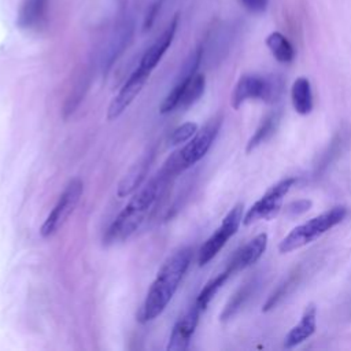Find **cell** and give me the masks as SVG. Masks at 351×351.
<instances>
[{"label": "cell", "mask_w": 351, "mask_h": 351, "mask_svg": "<svg viewBox=\"0 0 351 351\" xmlns=\"http://www.w3.org/2000/svg\"><path fill=\"white\" fill-rule=\"evenodd\" d=\"M200 313V307L195 303L182 317L177 319L166 346L167 351H184L188 348L189 341L199 324Z\"/></svg>", "instance_id": "30bf717a"}, {"label": "cell", "mask_w": 351, "mask_h": 351, "mask_svg": "<svg viewBox=\"0 0 351 351\" xmlns=\"http://www.w3.org/2000/svg\"><path fill=\"white\" fill-rule=\"evenodd\" d=\"M148 167H149V159L147 156L141 158L136 165H133L129 169V171L125 174L122 181L119 182L117 195L119 197H125V196H129L130 193H133L143 182V180L148 171Z\"/></svg>", "instance_id": "2e32d148"}, {"label": "cell", "mask_w": 351, "mask_h": 351, "mask_svg": "<svg viewBox=\"0 0 351 351\" xmlns=\"http://www.w3.org/2000/svg\"><path fill=\"white\" fill-rule=\"evenodd\" d=\"M241 3V5L248 10L250 12L254 14H259L263 12L267 8L269 0H239Z\"/></svg>", "instance_id": "cb8c5ba5"}, {"label": "cell", "mask_w": 351, "mask_h": 351, "mask_svg": "<svg viewBox=\"0 0 351 351\" xmlns=\"http://www.w3.org/2000/svg\"><path fill=\"white\" fill-rule=\"evenodd\" d=\"M229 276H232V273L225 269L222 273H219L218 276H215L214 278H211L204 287L203 289L199 292L197 298H196V304L200 307V310H206L207 306L210 304V302L213 300V298L215 296V293L218 292V289L223 285V282L229 278Z\"/></svg>", "instance_id": "ffe728a7"}, {"label": "cell", "mask_w": 351, "mask_h": 351, "mask_svg": "<svg viewBox=\"0 0 351 351\" xmlns=\"http://www.w3.org/2000/svg\"><path fill=\"white\" fill-rule=\"evenodd\" d=\"M298 278H299V271H293L281 284H278V287L267 298L266 303L263 304L262 311L266 313V311H270L271 308H274L293 289V287L298 284Z\"/></svg>", "instance_id": "44dd1931"}, {"label": "cell", "mask_w": 351, "mask_h": 351, "mask_svg": "<svg viewBox=\"0 0 351 351\" xmlns=\"http://www.w3.org/2000/svg\"><path fill=\"white\" fill-rule=\"evenodd\" d=\"M243 221V204L237 203L225 215L217 230L203 243L197 254L199 266L207 265L226 244V241L237 232Z\"/></svg>", "instance_id": "52a82bcc"}, {"label": "cell", "mask_w": 351, "mask_h": 351, "mask_svg": "<svg viewBox=\"0 0 351 351\" xmlns=\"http://www.w3.org/2000/svg\"><path fill=\"white\" fill-rule=\"evenodd\" d=\"M280 119H281V112L280 111H273V112L267 114L263 118V121L261 122V125L256 128L255 133L248 140L245 151L251 152L255 148H258L261 144L267 141L276 133V130L280 125Z\"/></svg>", "instance_id": "e0dca14e"}, {"label": "cell", "mask_w": 351, "mask_h": 351, "mask_svg": "<svg viewBox=\"0 0 351 351\" xmlns=\"http://www.w3.org/2000/svg\"><path fill=\"white\" fill-rule=\"evenodd\" d=\"M49 0H23L19 10L16 23L26 30L38 29L47 18Z\"/></svg>", "instance_id": "5bb4252c"}, {"label": "cell", "mask_w": 351, "mask_h": 351, "mask_svg": "<svg viewBox=\"0 0 351 351\" xmlns=\"http://www.w3.org/2000/svg\"><path fill=\"white\" fill-rule=\"evenodd\" d=\"M167 177L160 171L145 186L133 195L123 210L117 215L103 236L104 244H114L130 237L144 222L148 211L162 193Z\"/></svg>", "instance_id": "7a4b0ae2"}, {"label": "cell", "mask_w": 351, "mask_h": 351, "mask_svg": "<svg viewBox=\"0 0 351 351\" xmlns=\"http://www.w3.org/2000/svg\"><path fill=\"white\" fill-rule=\"evenodd\" d=\"M282 92V84L278 78L262 77L258 74H244L237 81L232 93V107L240 108L250 99H259L267 103L276 101Z\"/></svg>", "instance_id": "5b68a950"}, {"label": "cell", "mask_w": 351, "mask_h": 351, "mask_svg": "<svg viewBox=\"0 0 351 351\" xmlns=\"http://www.w3.org/2000/svg\"><path fill=\"white\" fill-rule=\"evenodd\" d=\"M266 45L274 59L282 64H288L295 59V49L289 40L280 32H271L266 37Z\"/></svg>", "instance_id": "d6986e66"}, {"label": "cell", "mask_w": 351, "mask_h": 351, "mask_svg": "<svg viewBox=\"0 0 351 351\" xmlns=\"http://www.w3.org/2000/svg\"><path fill=\"white\" fill-rule=\"evenodd\" d=\"M341 147H343V137L341 136H336L335 140L330 143L328 151L321 156L319 163L315 166V174L317 176L321 174L332 163V160L340 154Z\"/></svg>", "instance_id": "603a6c76"}, {"label": "cell", "mask_w": 351, "mask_h": 351, "mask_svg": "<svg viewBox=\"0 0 351 351\" xmlns=\"http://www.w3.org/2000/svg\"><path fill=\"white\" fill-rule=\"evenodd\" d=\"M296 182L295 177H288L273 185L259 200H256L250 210L243 217L244 225H251L261 219H271L274 218L282 204L284 196L289 192V189Z\"/></svg>", "instance_id": "ba28073f"}, {"label": "cell", "mask_w": 351, "mask_h": 351, "mask_svg": "<svg viewBox=\"0 0 351 351\" xmlns=\"http://www.w3.org/2000/svg\"><path fill=\"white\" fill-rule=\"evenodd\" d=\"M149 74H151L149 71H147L141 67H137L130 74V77L126 80L123 86L119 89V92L111 100V103L108 106V110H107L108 121L117 119L132 104V101L136 99V96L141 92L143 86L148 81Z\"/></svg>", "instance_id": "9c48e42d"}, {"label": "cell", "mask_w": 351, "mask_h": 351, "mask_svg": "<svg viewBox=\"0 0 351 351\" xmlns=\"http://www.w3.org/2000/svg\"><path fill=\"white\" fill-rule=\"evenodd\" d=\"M258 278L254 277L250 281H247L245 284H243L236 292L234 295L230 298V300L228 302V304L225 306L222 314H221V321H228L243 306L244 303L254 295L255 289L258 288Z\"/></svg>", "instance_id": "ac0fdd59"}, {"label": "cell", "mask_w": 351, "mask_h": 351, "mask_svg": "<svg viewBox=\"0 0 351 351\" xmlns=\"http://www.w3.org/2000/svg\"><path fill=\"white\" fill-rule=\"evenodd\" d=\"M197 132V123L195 122H185L180 126H177L169 136V145H180L182 143H186L189 138L195 136Z\"/></svg>", "instance_id": "7402d4cb"}, {"label": "cell", "mask_w": 351, "mask_h": 351, "mask_svg": "<svg viewBox=\"0 0 351 351\" xmlns=\"http://www.w3.org/2000/svg\"><path fill=\"white\" fill-rule=\"evenodd\" d=\"M192 254L193 250L191 247H182L165 261L140 308L138 319L141 322L152 321L163 313L191 265Z\"/></svg>", "instance_id": "6da1fadb"}, {"label": "cell", "mask_w": 351, "mask_h": 351, "mask_svg": "<svg viewBox=\"0 0 351 351\" xmlns=\"http://www.w3.org/2000/svg\"><path fill=\"white\" fill-rule=\"evenodd\" d=\"M177 25H178V18L176 16L170 25L166 27V30L155 40V43L145 51V53L143 55L138 67L147 70V71H152L156 64L160 62L162 56L165 55V52L169 49V47L171 45L174 36H176V30H177Z\"/></svg>", "instance_id": "7c38bea8"}, {"label": "cell", "mask_w": 351, "mask_h": 351, "mask_svg": "<svg viewBox=\"0 0 351 351\" xmlns=\"http://www.w3.org/2000/svg\"><path fill=\"white\" fill-rule=\"evenodd\" d=\"M267 248V234L259 233L252 240H250L247 244H244L241 248H239L234 255L232 256L228 270L233 274L239 270H243L251 265H254L259 258L263 255V252Z\"/></svg>", "instance_id": "8fae6325"}, {"label": "cell", "mask_w": 351, "mask_h": 351, "mask_svg": "<svg viewBox=\"0 0 351 351\" xmlns=\"http://www.w3.org/2000/svg\"><path fill=\"white\" fill-rule=\"evenodd\" d=\"M221 122V117H215L210 119L202 129H197L195 136L189 138L185 145H182L178 151L167 158L163 167L160 169V173L170 178L199 162L213 145L219 132Z\"/></svg>", "instance_id": "3957f363"}, {"label": "cell", "mask_w": 351, "mask_h": 351, "mask_svg": "<svg viewBox=\"0 0 351 351\" xmlns=\"http://www.w3.org/2000/svg\"><path fill=\"white\" fill-rule=\"evenodd\" d=\"M315 329H317V307L313 303H310L304 308L300 317V321L285 336L284 347L293 348L302 344L315 333Z\"/></svg>", "instance_id": "4fadbf2b"}, {"label": "cell", "mask_w": 351, "mask_h": 351, "mask_svg": "<svg viewBox=\"0 0 351 351\" xmlns=\"http://www.w3.org/2000/svg\"><path fill=\"white\" fill-rule=\"evenodd\" d=\"M347 215V208L344 206H336L317 217L310 218L304 223L293 228L278 244V251L281 254H287L302 248L324 233L339 225Z\"/></svg>", "instance_id": "277c9868"}, {"label": "cell", "mask_w": 351, "mask_h": 351, "mask_svg": "<svg viewBox=\"0 0 351 351\" xmlns=\"http://www.w3.org/2000/svg\"><path fill=\"white\" fill-rule=\"evenodd\" d=\"M291 99L295 111L300 115H307L313 110V93L310 81L306 77H299L291 88Z\"/></svg>", "instance_id": "9a60e30c"}, {"label": "cell", "mask_w": 351, "mask_h": 351, "mask_svg": "<svg viewBox=\"0 0 351 351\" xmlns=\"http://www.w3.org/2000/svg\"><path fill=\"white\" fill-rule=\"evenodd\" d=\"M84 192V182L80 178H73L59 196L56 204L45 218L40 228V234L43 237H49L56 233L69 219V217L75 210Z\"/></svg>", "instance_id": "8992f818"}, {"label": "cell", "mask_w": 351, "mask_h": 351, "mask_svg": "<svg viewBox=\"0 0 351 351\" xmlns=\"http://www.w3.org/2000/svg\"><path fill=\"white\" fill-rule=\"evenodd\" d=\"M310 207H311V200H308V199H302V200H296V202L291 203V204L287 207V211H288V214H291V215H299V214L306 213Z\"/></svg>", "instance_id": "d4e9b609"}]
</instances>
